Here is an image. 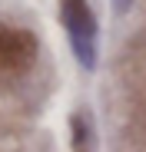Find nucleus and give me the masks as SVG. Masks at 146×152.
<instances>
[{
	"label": "nucleus",
	"instance_id": "f257e3e1",
	"mask_svg": "<svg viewBox=\"0 0 146 152\" xmlns=\"http://www.w3.org/2000/svg\"><path fill=\"white\" fill-rule=\"evenodd\" d=\"M60 20L83 69L96 66V17L86 0H60Z\"/></svg>",
	"mask_w": 146,
	"mask_h": 152
},
{
	"label": "nucleus",
	"instance_id": "f03ea898",
	"mask_svg": "<svg viewBox=\"0 0 146 152\" xmlns=\"http://www.w3.org/2000/svg\"><path fill=\"white\" fill-rule=\"evenodd\" d=\"M37 60V37L30 30L0 27V73H23Z\"/></svg>",
	"mask_w": 146,
	"mask_h": 152
},
{
	"label": "nucleus",
	"instance_id": "7ed1b4c3",
	"mask_svg": "<svg viewBox=\"0 0 146 152\" xmlns=\"http://www.w3.org/2000/svg\"><path fill=\"white\" fill-rule=\"evenodd\" d=\"M70 142H73V149L77 152H90L93 149V129H90V116L86 113H77L70 119Z\"/></svg>",
	"mask_w": 146,
	"mask_h": 152
},
{
	"label": "nucleus",
	"instance_id": "20e7f679",
	"mask_svg": "<svg viewBox=\"0 0 146 152\" xmlns=\"http://www.w3.org/2000/svg\"><path fill=\"white\" fill-rule=\"evenodd\" d=\"M126 4H130V0H116V10L123 13V10H126Z\"/></svg>",
	"mask_w": 146,
	"mask_h": 152
}]
</instances>
